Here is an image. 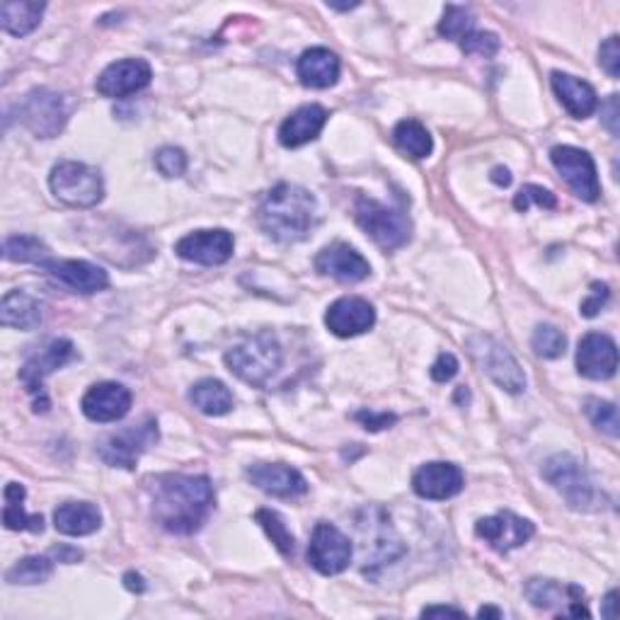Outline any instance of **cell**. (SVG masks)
Here are the masks:
<instances>
[{
    "label": "cell",
    "instance_id": "1",
    "mask_svg": "<svg viewBox=\"0 0 620 620\" xmlns=\"http://www.w3.org/2000/svg\"><path fill=\"white\" fill-rule=\"evenodd\" d=\"M150 511L160 528L175 536L197 533L214 509V487L202 475H158L150 481Z\"/></svg>",
    "mask_w": 620,
    "mask_h": 620
},
{
    "label": "cell",
    "instance_id": "2",
    "mask_svg": "<svg viewBox=\"0 0 620 620\" xmlns=\"http://www.w3.org/2000/svg\"><path fill=\"white\" fill-rule=\"evenodd\" d=\"M257 221L271 241L299 243L318 221V202L299 184L281 182L259 202Z\"/></svg>",
    "mask_w": 620,
    "mask_h": 620
},
{
    "label": "cell",
    "instance_id": "3",
    "mask_svg": "<svg viewBox=\"0 0 620 620\" xmlns=\"http://www.w3.org/2000/svg\"><path fill=\"white\" fill-rule=\"evenodd\" d=\"M281 362L284 352L271 332H257L226 352V366L231 374L253 388L267 386V380L281 368Z\"/></svg>",
    "mask_w": 620,
    "mask_h": 620
},
{
    "label": "cell",
    "instance_id": "4",
    "mask_svg": "<svg viewBox=\"0 0 620 620\" xmlns=\"http://www.w3.org/2000/svg\"><path fill=\"white\" fill-rule=\"evenodd\" d=\"M465 350L477 364V368H481V372L493 380V384L507 390V393L516 396L526 388L524 368L519 366L514 354H511L502 342H497L495 337H489V335L467 337Z\"/></svg>",
    "mask_w": 620,
    "mask_h": 620
},
{
    "label": "cell",
    "instance_id": "5",
    "mask_svg": "<svg viewBox=\"0 0 620 620\" xmlns=\"http://www.w3.org/2000/svg\"><path fill=\"white\" fill-rule=\"evenodd\" d=\"M49 187L53 197L73 209H93L105 197L102 175L85 162L63 160L53 166L49 175Z\"/></svg>",
    "mask_w": 620,
    "mask_h": 620
},
{
    "label": "cell",
    "instance_id": "6",
    "mask_svg": "<svg viewBox=\"0 0 620 620\" xmlns=\"http://www.w3.org/2000/svg\"><path fill=\"white\" fill-rule=\"evenodd\" d=\"M356 531L358 540H362V562L366 574H374L376 568L390 564L405 552L393 526H390V519L380 509H364L362 516L356 519Z\"/></svg>",
    "mask_w": 620,
    "mask_h": 620
},
{
    "label": "cell",
    "instance_id": "7",
    "mask_svg": "<svg viewBox=\"0 0 620 620\" xmlns=\"http://www.w3.org/2000/svg\"><path fill=\"white\" fill-rule=\"evenodd\" d=\"M356 223L364 228V233L384 250H398L408 245L412 238V223L402 211L390 209L376 199L358 197L354 206Z\"/></svg>",
    "mask_w": 620,
    "mask_h": 620
},
{
    "label": "cell",
    "instance_id": "8",
    "mask_svg": "<svg viewBox=\"0 0 620 620\" xmlns=\"http://www.w3.org/2000/svg\"><path fill=\"white\" fill-rule=\"evenodd\" d=\"M71 100L66 95L47 88L32 90L17 107L20 122H23L37 138L59 136L69 124Z\"/></svg>",
    "mask_w": 620,
    "mask_h": 620
},
{
    "label": "cell",
    "instance_id": "9",
    "mask_svg": "<svg viewBox=\"0 0 620 620\" xmlns=\"http://www.w3.org/2000/svg\"><path fill=\"white\" fill-rule=\"evenodd\" d=\"M543 477L558 489L572 509H592L596 504V489L592 485V477L586 475L582 463L572 459L568 453L552 455V459L543 465Z\"/></svg>",
    "mask_w": 620,
    "mask_h": 620
},
{
    "label": "cell",
    "instance_id": "10",
    "mask_svg": "<svg viewBox=\"0 0 620 620\" xmlns=\"http://www.w3.org/2000/svg\"><path fill=\"white\" fill-rule=\"evenodd\" d=\"M550 160L555 170L560 172L562 180L570 184V190L582 202H596L601 197V182H598L596 162L582 148L574 146H555L550 150Z\"/></svg>",
    "mask_w": 620,
    "mask_h": 620
},
{
    "label": "cell",
    "instance_id": "11",
    "mask_svg": "<svg viewBox=\"0 0 620 620\" xmlns=\"http://www.w3.org/2000/svg\"><path fill=\"white\" fill-rule=\"evenodd\" d=\"M73 356L75 350L69 340H53L32 356H27V362L23 364V368H20V380L25 384L27 393L39 396L35 402L37 412L49 410V400L45 396V378L57 372V368L66 366Z\"/></svg>",
    "mask_w": 620,
    "mask_h": 620
},
{
    "label": "cell",
    "instance_id": "12",
    "mask_svg": "<svg viewBox=\"0 0 620 620\" xmlns=\"http://www.w3.org/2000/svg\"><path fill=\"white\" fill-rule=\"evenodd\" d=\"M352 540L344 536V533L328 524V521H320L318 526L313 528L311 536V546H308V562L313 564L315 570L325 576L340 574L352 562Z\"/></svg>",
    "mask_w": 620,
    "mask_h": 620
},
{
    "label": "cell",
    "instance_id": "13",
    "mask_svg": "<svg viewBox=\"0 0 620 620\" xmlns=\"http://www.w3.org/2000/svg\"><path fill=\"white\" fill-rule=\"evenodd\" d=\"M156 441H158V422L146 420L141 424H134V427H126L122 431L112 434L110 439H105L100 443V459L107 465L132 471V467L138 463L141 453L150 449Z\"/></svg>",
    "mask_w": 620,
    "mask_h": 620
},
{
    "label": "cell",
    "instance_id": "14",
    "mask_svg": "<svg viewBox=\"0 0 620 620\" xmlns=\"http://www.w3.org/2000/svg\"><path fill=\"white\" fill-rule=\"evenodd\" d=\"M235 241L223 228H206V231H194L184 235L175 245V253L194 265L219 267L233 257Z\"/></svg>",
    "mask_w": 620,
    "mask_h": 620
},
{
    "label": "cell",
    "instance_id": "15",
    "mask_svg": "<svg viewBox=\"0 0 620 620\" xmlns=\"http://www.w3.org/2000/svg\"><path fill=\"white\" fill-rule=\"evenodd\" d=\"M526 598L528 601L543 608V611H552L558 608V616H574V618H589L592 613L584 606V592L574 584H562L555 580H528L526 584Z\"/></svg>",
    "mask_w": 620,
    "mask_h": 620
},
{
    "label": "cell",
    "instance_id": "16",
    "mask_svg": "<svg viewBox=\"0 0 620 620\" xmlns=\"http://www.w3.org/2000/svg\"><path fill=\"white\" fill-rule=\"evenodd\" d=\"M150 78H154V69H150L148 61L124 59V61L110 63V66L100 73V78H97L95 88L102 97H112V100H119V97H129V95L148 88Z\"/></svg>",
    "mask_w": 620,
    "mask_h": 620
},
{
    "label": "cell",
    "instance_id": "17",
    "mask_svg": "<svg viewBox=\"0 0 620 620\" xmlns=\"http://www.w3.org/2000/svg\"><path fill=\"white\" fill-rule=\"evenodd\" d=\"M475 533L485 543H489L497 552H509L514 548L526 546V543L533 538V533H536V526H533L528 519L511 514V511H499L495 516L477 521Z\"/></svg>",
    "mask_w": 620,
    "mask_h": 620
},
{
    "label": "cell",
    "instance_id": "18",
    "mask_svg": "<svg viewBox=\"0 0 620 620\" xmlns=\"http://www.w3.org/2000/svg\"><path fill=\"white\" fill-rule=\"evenodd\" d=\"M132 390L126 386L114 384V380H102V384L90 386L81 400V408L90 422L107 424L126 417V412L132 410Z\"/></svg>",
    "mask_w": 620,
    "mask_h": 620
},
{
    "label": "cell",
    "instance_id": "19",
    "mask_svg": "<svg viewBox=\"0 0 620 620\" xmlns=\"http://www.w3.org/2000/svg\"><path fill=\"white\" fill-rule=\"evenodd\" d=\"M618 347L608 335L589 332L576 347V372L589 380H608L616 376Z\"/></svg>",
    "mask_w": 620,
    "mask_h": 620
},
{
    "label": "cell",
    "instance_id": "20",
    "mask_svg": "<svg viewBox=\"0 0 620 620\" xmlns=\"http://www.w3.org/2000/svg\"><path fill=\"white\" fill-rule=\"evenodd\" d=\"M315 271L323 277L342 281V284H356L372 275V265L366 263L364 255H358L354 247L344 243H335L323 247L315 257Z\"/></svg>",
    "mask_w": 620,
    "mask_h": 620
},
{
    "label": "cell",
    "instance_id": "21",
    "mask_svg": "<svg viewBox=\"0 0 620 620\" xmlns=\"http://www.w3.org/2000/svg\"><path fill=\"white\" fill-rule=\"evenodd\" d=\"M247 481L279 499H296L308 493V483L296 467L284 463H255L247 467Z\"/></svg>",
    "mask_w": 620,
    "mask_h": 620
},
{
    "label": "cell",
    "instance_id": "22",
    "mask_svg": "<svg viewBox=\"0 0 620 620\" xmlns=\"http://www.w3.org/2000/svg\"><path fill=\"white\" fill-rule=\"evenodd\" d=\"M465 477L459 465L453 463H427L417 467L412 475V489L422 499H431V502H441V499H451L463 489Z\"/></svg>",
    "mask_w": 620,
    "mask_h": 620
},
{
    "label": "cell",
    "instance_id": "23",
    "mask_svg": "<svg viewBox=\"0 0 620 620\" xmlns=\"http://www.w3.org/2000/svg\"><path fill=\"white\" fill-rule=\"evenodd\" d=\"M325 325L337 337H356L376 325V311L372 303L358 296H344L335 301L325 313Z\"/></svg>",
    "mask_w": 620,
    "mask_h": 620
},
{
    "label": "cell",
    "instance_id": "24",
    "mask_svg": "<svg viewBox=\"0 0 620 620\" xmlns=\"http://www.w3.org/2000/svg\"><path fill=\"white\" fill-rule=\"evenodd\" d=\"M45 269L63 287L78 293H97L110 287V275L85 259H49Z\"/></svg>",
    "mask_w": 620,
    "mask_h": 620
},
{
    "label": "cell",
    "instance_id": "25",
    "mask_svg": "<svg viewBox=\"0 0 620 620\" xmlns=\"http://www.w3.org/2000/svg\"><path fill=\"white\" fill-rule=\"evenodd\" d=\"M328 110L320 105H303L296 112L284 119L279 129V141L284 148H301L320 136L328 124Z\"/></svg>",
    "mask_w": 620,
    "mask_h": 620
},
{
    "label": "cell",
    "instance_id": "26",
    "mask_svg": "<svg viewBox=\"0 0 620 620\" xmlns=\"http://www.w3.org/2000/svg\"><path fill=\"white\" fill-rule=\"evenodd\" d=\"M296 71H299L301 83L306 85V88L325 90V88H332V85L340 81L342 66L335 51L325 49V47H313L301 53Z\"/></svg>",
    "mask_w": 620,
    "mask_h": 620
},
{
    "label": "cell",
    "instance_id": "27",
    "mask_svg": "<svg viewBox=\"0 0 620 620\" xmlns=\"http://www.w3.org/2000/svg\"><path fill=\"white\" fill-rule=\"evenodd\" d=\"M550 83H552L555 95H558V100L574 119H586L596 112L598 97H596V90L586 81L574 78V75L570 73L555 71Z\"/></svg>",
    "mask_w": 620,
    "mask_h": 620
},
{
    "label": "cell",
    "instance_id": "28",
    "mask_svg": "<svg viewBox=\"0 0 620 620\" xmlns=\"http://www.w3.org/2000/svg\"><path fill=\"white\" fill-rule=\"evenodd\" d=\"M53 526L63 536H90V533L100 531L102 514L90 502H66L53 511Z\"/></svg>",
    "mask_w": 620,
    "mask_h": 620
},
{
    "label": "cell",
    "instance_id": "29",
    "mask_svg": "<svg viewBox=\"0 0 620 620\" xmlns=\"http://www.w3.org/2000/svg\"><path fill=\"white\" fill-rule=\"evenodd\" d=\"M45 10L47 3H37V0H5L0 5V27L13 37H27L39 27Z\"/></svg>",
    "mask_w": 620,
    "mask_h": 620
},
{
    "label": "cell",
    "instance_id": "30",
    "mask_svg": "<svg viewBox=\"0 0 620 620\" xmlns=\"http://www.w3.org/2000/svg\"><path fill=\"white\" fill-rule=\"evenodd\" d=\"M0 323L15 330H37L41 325V306L25 291H8L0 303Z\"/></svg>",
    "mask_w": 620,
    "mask_h": 620
},
{
    "label": "cell",
    "instance_id": "31",
    "mask_svg": "<svg viewBox=\"0 0 620 620\" xmlns=\"http://www.w3.org/2000/svg\"><path fill=\"white\" fill-rule=\"evenodd\" d=\"M190 400L194 402V408L209 417H221L233 410V393L216 378H204L199 384H194Z\"/></svg>",
    "mask_w": 620,
    "mask_h": 620
},
{
    "label": "cell",
    "instance_id": "32",
    "mask_svg": "<svg viewBox=\"0 0 620 620\" xmlns=\"http://www.w3.org/2000/svg\"><path fill=\"white\" fill-rule=\"evenodd\" d=\"M25 487L17 483H8L5 485V509H3V524L8 531H32V533H41L45 531V519L39 514L29 516L25 514Z\"/></svg>",
    "mask_w": 620,
    "mask_h": 620
},
{
    "label": "cell",
    "instance_id": "33",
    "mask_svg": "<svg viewBox=\"0 0 620 620\" xmlns=\"http://www.w3.org/2000/svg\"><path fill=\"white\" fill-rule=\"evenodd\" d=\"M393 141L396 146L408 154L410 158H429L434 150V141L431 134L427 132V126L417 119H402V122L393 129Z\"/></svg>",
    "mask_w": 620,
    "mask_h": 620
},
{
    "label": "cell",
    "instance_id": "34",
    "mask_svg": "<svg viewBox=\"0 0 620 620\" xmlns=\"http://www.w3.org/2000/svg\"><path fill=\"white\" fill-rule=\"evenodd\" d=\"M3 257L8 263H32L45 267L51 255L49 247L35 235H10L3 243Z\"/></svg>",
    "mask_w": 620,
    "mask_h": 620
},
{
    "label": "cell",
    "instance_id": "35",
    "mask_svg": "<svg viewBox=\"0 0 620 620\" xmlns=\"http://www.w3.org/2000/svg\"><path fill=\"white\" fill-rule=\"evenodd\" d=\"M53 574V560L47 558V555H32V558L20 560L17 564L8 570L5 580L8 584H45L49 576Z\"/></svg>",
    "mask_w": 620,
    "mask_h": 620
},
{
    "label": "cell",
    "instance_id": "36",
    "mask_svg": "<svg viewBox=\"0 0 620 620\" xmlns=\"http://www.w3.org/2000/svg\"><path fill=\"white\" fill-rule=\"evenodd\" d=\"M255 519H257V524L265 528L271 543H275V548L284 555V558H293V550H296V538H293V533L289 531L287 521L281 519V514H277V511H271V509H257Z\"/></svg>",
    "mask_w": 620,
    "mask_h": 620
},
{
    "label": "cell",
    "instance_id": "37",
    "mask_svg": "<svg viewBox=\"0 0 620 620\" xmlns=\"http://www.w3.org/2000/svg\"><path fill=\"white\" fill-rule=\"evenodd\" d=\"M475 20L473 13L467 8L461 5H446L443 8V17L439 23V35L446 39H455L461 41L465 35H471L475 29Z\"/></svg>",
    "mask_w": 620,
    "mask_h": 620
},
{
    "label": "cell",
    "instance_id": "38",
    "mask_svg": "<svg viewBox=\"0 0 620 620\" xmlns=\"http://www.w3.org/2000/svg\"><path fill=\"white\" fill-rule=\"evenodd\" d=\"M531 347L540 358H558L568 350V337L555 328V325H538L531 337Z\"/></svg>",
    "mask_w": 620,
    "mask_h": 620
},
{
    "label": "cell",
    "instance_id": "39",
    "mask_svg": "<svg viewBox=\"0 0 620 620\" xmlns=\"http://www.w3.org/2000/svg\"><path fill=\"white\" fill-rule=\"evenodd\" d=\"M584 412L596 429H601L604 434H608V437H618L620 422H618V408L613 402L589 398L584 402Z\"/></svg>",
    "mask_w": 620,
    "mask_h": 620
},
{
    "label": "cell",
    "instance_id": "40",
    "mask_svg": "<svg viewBox=\"0 0 620 620\" xmlns=\"http://www.w3.org/2000/svg\"><path fill=\"white\" fill-rule=\"evenodd\" d=\"M461 49L465 53H473V57L493 59L495 53L499 51V37L493 35V32H477V29H473L471 35H465L461 39Z\"/></svg>",
    "mask_w": 620,
    "mask_h": 620
},
{
    "label": "cell",
    "instance_id": "41",
    "mask_svg": "<svg viewBox=\"0 0 620 620\" xmlns=\"http://www.w3.org/2000/svg\"><path fill=\"white\" fill-rule=\"evenodd\" d=\"M156 168L160 175L166 178H180L187 170V156H184L182 148L166 146L156 154Z\"/></svg>",
    "mask_w": 620,
    "mask_h": 620
},
{
    "label": "cell",
    "instance_id": "42",
    "mask_svg": "<svg viewBox=\"0 0 620 620\" xmlns=\"http://www.w3.org/2000/svg\"><path fill=\"white\" fill-rule=\"evenodd\" d=\"M531 204H538L543 209H555L558 199H555V194L550 190H543L538 184H526V187L514 197V209L526 214L531 209Z\"/></svg>",
    "mask_w": 620,
    "mask_h": 620
},
{
    "label": "cell",
    "instance_id": "43",
    "mask_svg": "<svg viewBox=\"0 0 620 620\" xmlns=\"http://www.w3.org/2000/svg\"><path fill=\"white\" fill-rule=\"evenodd\" d=\"M598 66H601L611 78L620 75V39L613 35L608 37L601 49H598Z\"/></svg>",
    "mask_w": 620,
    "mask_h": 620
},
{
    "label": "cell",
    "instance_id": "44",
    "mask_svg": "<svg viewBox=\"0 0 620 620\" xmlns=\"http://www.w3.org/2000/svg\"><path fill=\"white\" fill-rule=\"evenodd\" d=\"M608 287L606 284H592V293H589V299H584L582 301V306H580V313L584 315V318H594V315H598V311H601L606 303H608Z\"/></svg>",
    "mask_w": 620,
    "mask_h": 620
},
{
    "label": "cell",
    "instance_id": "45",
    "mask_svg": "<svg viewBox=\"0 0 620 620\" xmlns=\"http://www.w3.org/2000/svg\"><path fill=\"white\" fill-rule=\"evenodd\" d=\"M455 374H459V358L453 354H439V358L431 366V378L437 380V384H446V380H451Z\"/></svg>",
    "mask_w": 620,
    "mask_h": 620
},
{
    "label": "cell",
    "instance_id": "46",
    "mask_svg": "<svg viewBox=\"0 0 620 620\" xmlns=\"http://www.w3.org/2000/svg\"><path fill=\"white\" fill-rule=\"evenodd\" d=\"M356 422H362L366 429H372V431H380V429H388L390 424H396L398 417L396 415H388V412H380V415H376V412H356L354 415Z\"/></svg>",
    "mask_w": 620,
    "mask_h": 620
},
{
    "label": "cell",
    "instance_id": "47",
    "mask_svg": "<svg viewBox=\"0 0 620 620\" xmlns=\"http://www.w3.org/2000/svg\"><path fill=\"white\" fill-rule=\"evenodd\" d=\"M601 114H604V124L608 126V132L616 136L618 134V95L608 97L606 107H601Z\"/></svg>",
    "mask_w": 620,
    "mask_h": 620
},
{
    "label": "cell",
    "instance_id": "48",
    "mask_svg": "<svg viewBox=\"0 0 620 620\" xmlns=\"http://www.w3.org/2000/svg\"><path fill=\"white\" fill-rule=\"evenodd\" d=\"M434 616H455V618H463L465 613L461 608H453V606H427L422 611V618H434Z\"/></svg>",
    "mask_w": 620,
    "mask_h": 620
},
{
    "label": "cell",
    "instance_id": "49",
    "mask_svg": "<svg viewBox=\"0 0 620 620\" xmlns=\"http://www.w3.org/2000/svg\"><path fill=\"white\" fill-rule=\"evenodd\" d=\"M53 555H57L59 558V562H78L81 558H83V552L78 550V548H66V546H61V548H57L53 550Z\"/></svg>",
    "mask_w": 620,
    "mask_h": 620
},
{
    "label": "cell",
    "instance_id": "50",
    "mask_svg": "<svg viewBox=\"0 0 620 620\" xmlns=\"http://www.w3.org/2000/svg\"><path fill=\"white\" fill-rule=\"evenodd\" d=\"M616 598H618V592H608L606 598H604L601 616H604L606 620H616Z\"/></svg>",
    "mask_w": 620,
    "mask_h": 620
},
{
    "label": "cell",
    "instance_id": "51",
    "mask_svg": "<svg viewBox=\"0 0 620 620\" xmlns=\"http://www.w3.org/2000/svg\"><path fill=\"white\" fill-rule=\"evenodd\" d=\"M124 584H126V589L129 592H144L146 589V584H144V576L141 574H134V572H129L126 576H124Z\"/></svg>",
    "mask_w": 620,
    "mask_h": 620
},
{
    "label": "cell",
    "instance_id": "52",
    "mask_svg": "<svg viewBox=\"0 0 620 620\" xmlns=\"http://www.w3.org/2000/svg\"><path fill=\"white\" fill-rule=\"evenodd\" d=\"M493 182L499 184V187H509V182H511L509 170L507 168H495L493 170Z\"/></svg>",
    "mask_w": 620,
    "mask_h": 620
},
{
    "label": "cell",
    "instance_id": "53",
    "mask_svg": "<svg viewBox=\"0 0 620 620\" xmlns=\"http://www.w3.org/2000/svg\"><path fill=\"white\" fill-rule=\"evenodd\" d=\"M477 616H481V618H487V616L502 618V611H497V608H493V606H485V608H481V611H477Z\"/></svg>",
    "mask_w": 620,
    "mask_h": 620
}]
</instances>
